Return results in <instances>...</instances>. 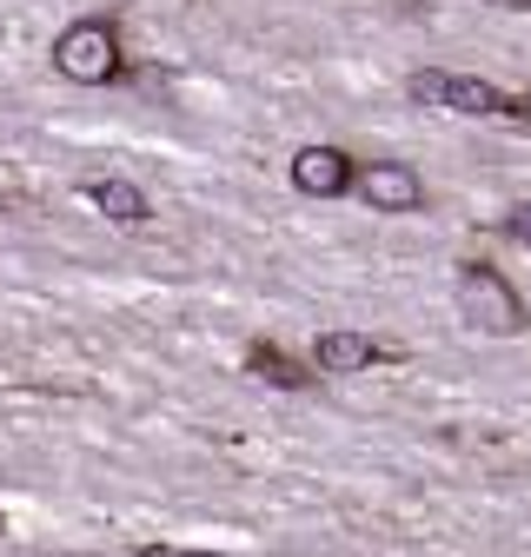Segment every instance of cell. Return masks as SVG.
I'll return each mask as SVG.
<instances>
[{"mask_svg": "<svg viewBox=\"0 0 531 557\" xmlns=\"http://www.w3.org/2000/svg\"><path fill=\"white\" fill-rule=\"evenodd\" d=\"M53 66H60L74 87L113 81V74H120V40H113V27H107V21H74V27L53 40Z\"/></svg>", "mask_w": 531, "mask_h": 557, "instance_id": "obj_1", "label": "cell"}, {"mask_svg": "<svg viewBox=\"0 0 531 557\" xmlns=\"http://www.w3.org/2000/svg\"><path fill=\"white\" fill-rule=\"evenodd\" d=\"M458 306H465V319L485 325V332H518V325H524L518 293L505 286L498 272H485V265H465V272H458Z\"/></svg>", "mask_w": 531, "mask_h": 557, "instance_id": "obj_2", "label": "cell"}, {"mask_svg": "<svg viewBox=\"0 0 531 557\" xmlns=\"http://www.w3.org/2000/svg\"><path fill=\"white\" fill-rule=\"evenodd\" d=\"M293 186L332 199V193H346V186H353V160H346L339 147H306V153L293 160Z\"/></svg>", "mask_w": 531, "mask_h": 557, "instance_id": "obj_3", "label": "cell"}, {"mask_svg": "<svg viewBox=\"0 0 531 557\" xmlns=\"http://www.w3.org/2000/svg\"><path fill=\"white\" fill-rule=\"evenodd\" d=\"M359 193L372 199V213H412V206L425 199V186H419L412 166H372V173L359 180Z\"/></svg>", "mask_w": 531, "mask_h": 557, "instance_id": "obj_4", "label": "cell"}, {"mask_svg": "<svg viewBox=\"0 0 531 557\" xmlns=\"http://www.w3.org/2000/svg\"><path fill=\"white\" fill-rule=\"evenodd\" d=\"M439 107H452V113H531V107L505 100L492 81H465V74H445V100Z\"/></svg>", "mask_w": 531, "mask_h": 557, "instance_id": "obj_5", "label": "cell"}, {"mask_svg": "<svg viewBox=\"0 0 531 557\" xmlns=\"http://www.w3.org/2000/svg\"><path fill=\"white\" fill-rule=\"evenodd\" d=\"M87 199L100 206L107 220H120V226H140V220L153 213L147 193H140V186H126V180H94V186H87Z\"/></svg>", "mask_w": 531, "mask_h": 557, "instance_id": "obj_6", "label": "cell"}, {"mask_svg": "<svg viewBox=\"0 0 531 557\" xmlns=\"http://www.w3.org/2000/svg\"><path fill=\"white\" fill-rule=\"evenodd\" d=\"M379 359V345L359 338V332H325L319 338V372H366Z\"/></svg>", "mask_w": 531, "mask_h": 557, "instance_id": "obj_7", "label": "cell"}, {"mask_svg": "<svg viewBox=\"0 0 531 557\" xmlns=\"http://www.w3.org/2000/svg\"><path fill=\"white\" fill-rule=\"evenodd\" d=\"M252 372H259L266 385H306V372H299L286 352H273V345H259V352H252Z\"/></svg>", "mask_w": 531, "mask_h": 557, "instance_id": "obj_8", "label": "cell"}, {"mask_svg": "<svg viewBox=\"0 0 531 557\" xmlns=\"http://www.w3.org/2000/svg\"><path fill=\"white\" fill-rule=\"evenodd\" d=\"M412 100H445V74H432V66L412 74Z\"/></svg>", "mask_w": 531, "mask_h": 557, "instance_id": "obj_9", "label": "cell"}, {"mask_svg": "<svg viewBox=\"0 0 531 557\" xmlns=\"http://www.w3.org/2000/svg\"><path fill=\"white\" fill-rule=\"evenodd\" d=\"M511 239H524V246H531V206H518V213H511Z\"/></svg>", "mask_w": 531, "mask_h": 557, "instance_id": "obj_10", "label": "cell"}, {"mask_svg": "<svg viewBox=\"0 0 531 557\" xmlns=\"http://www.w3.org/2000/svg\"><path fill=\"white\" fill-rule=\"evenodd\" d=\"M193 557H213V550H193Z\"/></svg>", "mask_w": 531, "mask_h": 557, "instance_id": "obj_11", "label": "cell"}]
</instances>
